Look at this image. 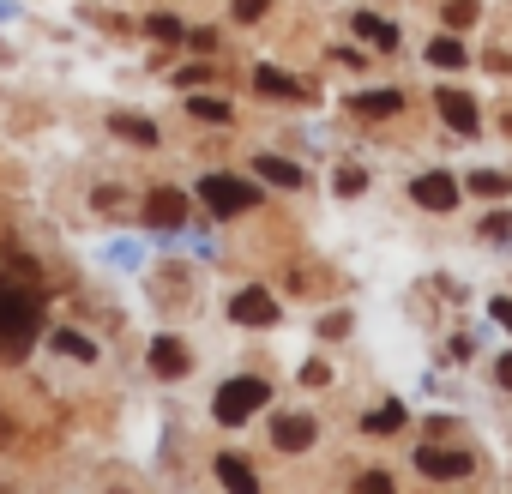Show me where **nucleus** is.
<instances>
[{
    "instance_id": "f257e3e1",
    "label": "nucleus",
    "mask_w": 512,
    "mask_h": 494,
    "mask_svg": "<svg viewBox=\"0 0 512 494\" xmlns=\"http://www.w3.org/2000/svg\"><path fill=\"white\" fill-rule=\"evenodd\" d=\"M43 332V296L19 290V284H0V356L19 362Z\"/></svg>"
},
{
    "instance_id": "f03ea898",
    "label": "nucleus",
    "mask_w": 512,
    "mask_h": 494,
    "mask_svg": "<svg viewBox=\"0 0 512 494\" xmlns=\"http://www.w3.org/2000/svg\"><path fill=\"white\" fill-rule=\"evenodd\" d=\"M266 398H272V386H266V380H253V374H247V380H223L211 416H217L223 428H235V422H247V416H260Z\"/></svg>"
},
{
    "instance_id": "7ed1b4c3",
    "label": "nucleus",
    "mask_w": 512,
    "mask_h": 494,
    "mask_svg": "<svg viewBox=\"0 0 512 494\" xmlns=\"http://www.w3.org/2000/svg\"><path fill=\"white\" fill-rule=\"evenodd\" d=\"M199 205H211V217H235L247 205H260V187L241 175H205L199 181Z\"/></svg>"
},
{
    "instance_id": "20e7f679",
    "label": "nucleus",
    "mask_w": 512,
    "mask_h": 494,
    "mask_svg": "<svg viewBox=\"0 0 512 494\" xmlns=\"http://www.w3.org/2000/svg\"><path fill=\"white\" fill-rule=\"evenodd\" d=\"M229 320H235V326H278V302H272V290H260V284L235 290V296H229Z\"/></svg>"
},
{
    "instance_id": "39448f33",
    "label": "nucleus",
    "mask_w": 512,
    "mask_h": 494,
    "mask_svg": "<svg viewBox=\"0 0 512 494\" xmlns=\"http://www.w3.org/2000/svg\"><path fill=\"white\" fill-rule=\"evenodd\" d=\"M416 470H422V476L452 482V476H470V470H476V458H470V452H452V446H422V452H416Z\"/></svg>"
},
{
    "instance_id": "423d86ee",
    "label": "nucleus",
    "mask_w": 512,
    "mask_h": 494,
    "mask_svg": "<svg viewBox=\"0 0 512 494\" xmlns=\"http://www.w3.org/2000/svg\"><path fill=\"white\" fill-rule=\"evenodd\" d=\"M410 199L428 205V211H452V205H458V181L440 175V169H434V175H416V181H410Z\"/></svg>"
},
{
    "instance_id": "0eeeda50",
    "label": "nucleus",
    "mask_w": 512,
    "mask_h": 494,
    "mask_svg": "<svg viewBox=\"0 0 512 494\" xmlns=\"http://www.w3.org/2000/svg\"><path fill=\"white\" fill-rule=\"evenodd\" d=\"M434 109H440V121H446L452 133H476V121H482V115H476V103H470L464 91H440V97H434Z\"/></svg>"
},
{
    "instance_id": "6e6552de",
    "label": "nucleus",
    "mask_w": 512,
    "mask_h": 494,
    "mask_svg": "<svg viewBox=\"0 0 512 494\" xmlns=\"http://www.w3.org/2000/svg\"><path fill=\"white\" fill-rule=\"evenodd\" d=\"M181 217H187V199H181L175 187H157V193L145 199V223H157V229H181Z\"/></svg>"
},
{
    "instance_id": "1a4fd4ad",
    "label": "nucleus",
    "mask_w": 512,
    "mask_h": 494,
    "mask_svg": "<svg viewBox=\"0 0 512 494\" xmlns=\"http://www.w3.org/2000/svg\"><path fill=\"white\" fill-rule=\"evenodd\" d=\"M272 446H278V452L314 446V416H278V422H272Z\"/></svg>"
},
{
    "instance_id": "9d476101",
    "label": "nucleus",
    "mask_w": 512,
    "mask_h": 494,
    "mask_svg": "<svg viewBox=\"0 0 512 494\" xmlns=\"http://www.w3.org/2000/svg\"><path fill=\"white\" fill-rule=\"evenodd\" d=\"M151 368H157L163 380H181V374H187V344H181V338H157V344H151Z\"/></svg>"
},
{
    "instance_id": "9b49d317",
    "label": "nucleus",
    "mask_w": 512,
    "mask_h": 494,
    "mask_svg": "<svg viewBox=\"0 0 512 494\" xmlns=\"http://www.w3.org/2000/svg\"><path fill=\"white\" fill-rule=\"evenodd\" d=\"M350 109H356L362 121H386V115H398V109H404V97H398V91H362Z\"/></svg>"
},
{
    "instance_id": "f8f14e48",
    "label": "nucleus",
    "mask_w": 512,
    "mask_h": 494,
    "mask_svg": "<svg viewBox=\"0 0 512 494\" xmlns=\"http://www.w3.org/2000/svg\"><path fill=\"white\" fill-rule=\"evenodd\" d=\"M253 169H260V181H272V187H302V169L296 163H284V157H253Z\"/></svg>"
},
{
    "instance_id": "ddd939ff",
    "label": "nucleus",
    "mask_w": 512,
    "mask_h": 494,
    "mask_svg": "<svg viewBox=\"0 0 512 494\" xmlns=\"http://www.w3.org/2000/svg\"><path fill=\"white\" fill-rule=\"evenodd\" d=\"M356 31H362V43H374L380 55H392V49H398V31H392L386 19H374V13H356Z\"/></svg>"
},
{
    "instance_id": "4468645a",
    "label": "nucleus",
    "mask_w": 512,
    "mask_h": 494,
    "mask_svg": "<svg viewBox=\"0 0 512 494\" xmlns=\"http://www.w3.org/2000/svg\"><path fill=\"white\" fill-rule=\"evenodd\" d=\"M253 85H260L266 97H302V91H308L302 79H290V73H278V67H260V73H253Z\"/></svg>"
},
{
    "instance_id": "2eb2a0df",
    "label": "nucleus",
    "mask_w": 512,
    "mask_h": 494,
    "mask_svg": "<svg viewBox=\"0 0 512 494\" xmlns=\"http://www.w3.org/2000/svg\"><path fill=\"white\" fill-rule=\"evenodd\" d=\"M217 482H223V488H235V494H253V488H260V482H253V470H247L241 458H229V452L217 458Z\"/></svg>"
},
{
    "instance_id": "dca6fc26",
    "label": "nucleus",
    "mask_w": 512,
    "mask_h": 494,
    "mask_svg": "<svg viewBox=\"0 0 512 494\" xmlns=\"http://www.w3.org/2000/svg\"><path fill=\"white\" fill-rule=\"evenodd\" d=\"M109 127H115L121 139H133V145H157V127L139 121V115H109Z\"/></svg>"
},
{
    "instance_id": "f3484780",
    "label": "nucleus",
    "mask_w": 512,
    "mask_h": 494,
    "mask_svg": "<svg viewBox=\"0 0 512 494\" xmlns=\"http://www.w3.org/2000/svg\"><path fill=\"white\" fill-rule=\"evenodd\" d=\"M362 428H368V434H398V428H404V404H380V410H368Z\"/></svg>"
},
{
    "instance_id": "a211bd4d",
    "label": "nucleus",
    "mask_w": 512,
    "mask_h": 494,
    "mask_svg": "<svg viewBox=\"0 0 512 494\" xmlns=\"http://www.w3.org/2000/svg\"><path fill=\"white\" fill-rule=\"evenodd\" d=\"M470 193H476V199H506V193H512V181H506V175H494V169H476V175H470Z\"/></svg>"
},
{
    "instance_id": "6ab92c4d",
    "label": "nucleus",
    "mask_w": 512,
    "mask_h": 494,
    "mask_svg": "<svg viewBox=\"0 0 512 494\" xmlns=\"http://www.w3.org/2000/svg\"><path fill=\"white\" fill-rule=\"evenodd\" d=\"M428 67H446V73H452V67H464V49H458L452 37H434V43H428Z\"/></svg>"
},
{
    "instance_id": "aec40b11",
    "label": "nucleus",
    "mask_w": 512,
    "mask_h": 494,
    "mask_svg": "<svg viewBox=\"0 0 512 494\" xmlns=\"http://www.w3.org/2000/svg\"><path fill=\"white\" fill-rule=\"evenodd\" d=\"M187 115H199V121L223 127V121H229V103H217V97H193V103H187Z\"/></svg>"
},
{
    "instance_id": "412c9836",
    "label": "nucleus",
    "mask_w": 512,
    "mask_h": 494,
    "mask_svg": "<svg viewBox=\"0 0 512 494\" xmlns=\"http://www.w3.org/2000/svg\"><path fill=\"white\" fill-rule=\"evenodd\" d=\"M55 350H67L73 362H91V356H97V344H91V338H79V332H55Z\"/></svg>"
},
{
    "instance_id": "4be33fe9",
    "label": "nucleus",
    "mask_w": 512,
    "mask_h": 494,
    "mask_svg": "<svg viewBox=\"0 0 512 494\" xmlns=\"http://www.w3.org/2000/svg\"><path fill=\"white\" fill-rule=\"evenodd\" d=\"M452 31H470L476 25V0H446V13H440Z\"/></svg>"
},
{
    "instance_id": "5701e85b",
    "label": "nucleus",
    "mask_w": 512,
    "mask_h": 494,
    "mask_svg": "<svg viewBox=\"0 0 512 494\" xmlns=\"http://www.w3.org/2000/svg\"><path fill=\"white\" fill-rule=\"evenodd\" d=\"M145 31H151L157 43H181V19H169V13H151V19H145Z\"/></svg>"
},
{
    "instance_id": "b1692460",
    "label": "nucleus",
    "mask_w": 512,
    "mask_h": 494,
    "mask_svg": "<svg viewBox=\"0 0 512 494\" xmlns=\"http://www.w3.org/2000/svg\"><path fill=\"white\" fill-rule=\"evenodd\" d=\"M332 187H338V193H362V187H368V175H362L356 163H344V169L332 175Z\"/></svg>"
},
{
    "instance_id": "393cba45",
    "label": "nucleus",
    "mask_w": 512,
    "mask_h": 494,
    "mask_svg": "<svg viewBox=\"0 0 512 494\" xmlns=\"http://www.w3.org/2000/svg\"><path fill=\"white\" fill-rule=\"evenodd\" d=\"M356 488H362V494H392V476H386V470H368Z\"/></svg>"
},
{
    "instance_id": "a878e982",
    "label": "nucleus",
    "mask_w": 512,
    "mask_h": 494,
    "mask_svg": "<svg viewBox=\"0 0 512 494\" xmlns=\"http://www.w3.org/2000/svg\"><path fill=\"white\" fill-rule=\"evenodd\" d=\"M482 235H494V241H500V235H512V217H506V211H494V217L482 223Z\"/></svg>"
},
{
    "instance_id": "bb28decb",
    "label": "nucleus",
    "mask_w": 512,
    "mask_h": 494,
    "mask_svg": "<svg viewBox=\"0 0 512 494\" xmlns=\"http://www.w3.org/2000/svg\"><path fill=\"white\" fill-rule=\"evenodd\" d=\"M302 380H308V386H326V380H332V368H326V362H308V368H302Z\"/></svg>"
},
{
    "instance_id": "cd10ccee",
    "label": "nucleus",
    "mask_w": 512,
    "mask_h": 494,
    "mask_svg": "<svg viewBox=\"0 0 512 494\" xmlns=\"http://www.w3.org/2000/svg\"><path fill=\"white\" fill-rule=\"evenodd\" d=\"M266 13V0H235V19H260Z\"/></svg>"
},
{
    "instance_id": "c85d7f7f",
    "label": "nucleus",
    "mask_w": 512,
    "mask_h": 494,
    "mask_svg": "<svg viewBox=\"0 0 512 494\" xmlns=\"http://www.w3.org/2000/svg\"><path fill=\"white\" fill-rule=\"evenodd\" d=\"M488 314H494V320H500V326L512 332V302H506V296H500V302H488Z\"/></svg>"
},
{
    "instance_id": "c756f323",
    "label": "nucleus",
    "mask_w": 512,
    "mask_h": 494,
    "mask_svg": "<svg viewBox=\"0 0 512 494\" xmlns=\"http://www.w3.org/2000/svg\"><path fill=\"white\" fill-rule=\"evenodd\" d=\"M494 380H500V386H512V356H500V362H494Z\"/></svg>"
}]
</instances>
